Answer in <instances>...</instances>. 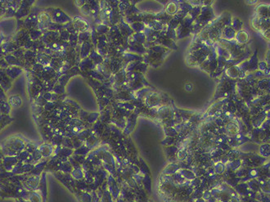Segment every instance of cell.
<instances>
[{
  "mask_svg": "<svg viewBox=\"0 0 270 202\" xmlns=\"http://www.w3.org/2000/svg\"><path fill=\"white\" fill-rule=\"evenodd\" d=\"M36 146H35V144H33V143H31V142H28V143H26V150H27L29 153H30V154H32L34 151H35V150H36Z\"/></svg>",
  "mask_w": 270,
  "mask_h": 202,
  "instance_id": "30bf717a",
  "label": "cell"
},
{
  "mask_svg": "<svg viewBox=\"0 0 270 202\" xmlns=\"http://www.w3.org/2000/svg\"><path fill=\"white\" fill-rule=\"evenodd\" d=\"M248 34L244 31V30H240L239 32L236 35V38L238 39V41L240 43H246V41L248 40Z\"/></svg>",
  "mask_w": 270,
  "mask_h": 202,
  "instance_id": "5b68a950",
  "label": "cell"
},
{
  "mask_svg": "<svg viewBox=\"0 0 270 202\" xmlns=\"http://www.w3.org/2000/svg\"><path fill=\"white\" fill-rule=\"evenodd\" d=\"M38 149H39L40 153L42 154V156H48L52 153V147L48 144L41 145V146H39L38 147Z\"/></svg>",
  "mask_w": 270,
  "mask_h": 202,
  "instance_id": "277c9868",
  "label": "cell"
},
{
  "mask_svg": "<svg viewBox=\"0 0 270 202\" xmlns=\"http://www.w3.org/2000/svg\"><path fill=\"white\" fill-rule=\"evenodd\" d=\"M245 2H246V3H247V4L252 5L255 4V3L258 2V0H245Z\"/></svg>",
  "mask_w": 270,
  "mask_h": 202,
  "instance_id": "8fae6325",
  "label": "cell"
},
{
  "mask_svg": "<svg viewBox=\"0 0 270 202\" xmlns=\"http://www.w3.org/2000/svg\"><path fill=\"white\" fill-rule=\"evenodd\" d=\"M2 144H3L8 148L12 149V150H15L17 153L26 150V143L25 142L23 138L16 137V136H12V137L7 138Z\"/></svg>",
  "mask_w": 270,
  "mask_h": 202,
  "instance_id": "6da1fadb",
  "label": "cell"
},
{
  "mask_svg": "<svg viewBox=\"0 0 270 202\" xmlns=\"http://www.w3.org/2000/svg\"><path fill=\"white\" fill-rule=\"evenodd\" d=\"M30 155V153H29L27 150H23V151H21V152L18 153V155H17V157L19 160V161L25 162L26 160L28 159L29 156Z\"/></svg>",
  "mask_w": 270,
  "mask_h": 202,
  "instance_id": "52a82bcc",
  "label": "cell"
},
{
  "mask_svg": "<svg viewBox=\"0 0 270 202\" xmlns=\"http://www.w3.org/2000/svg\"><path fill=\"white\" fill-rule=\"evenodd\" d=\"M3 157H4V155L2 154V150H1V148H0V158H3Z\"/></svg>",
  "mask_w": 270,
  "mask_h": 202,
  "instance_id": "4fadbf2b",
  "label": "cell"
},
{
  "mask_svg": "<svg viewBox=\"0 0 270 202\" xmlns=\"http://www.w3.org/2000/svg\"><path fill=\"white\" fill-rule=\"evenodd\" d=\"M9 101H10V104L12 105V106L14 108L20 107L22 104V98L18 97V96H13V97H12L11 98H10V100H9Z\"/></svg>",
  "mask_w": 270,
  "mask_h": 202,
  "instance_id": "8992f818",
  "label": "cell"
},
{
  "mask_svg": "<svg viewBox=\"0 0 270 202\" xmlns=\"http://www.w3.org/2000/svg\"><path fill=\"white\" fill-rule=\"evenodd\" d=\"M5 195H6V194H5L2 190H0V196H1V197H4Z\"/></svg>",
  "mask_w": 270,
  "mask_h": 202,
  "instance_id": "7c38bea8",
  "label": "cell"
},
{
  "mask_svg": "<svg viewBox=\"0 0 270 202\" xmlns=\"http://www.w3.org/2000/svg\"><path fill=\"white\" fill-rule=\"evenodd\" d=\"M19 162L17 156H4L2 158V166L6 171L12 172L13 168L15 167Z\"/></svg>",
  "mask_w": 270,
  "mask_h": 202,
  "instance_id": "3957f363",
  "label": "cell"
},
{
  "mask_svg": "<svg viewBox=\"0 0 270 202\" xmlns=\"http://www.w3.org/2000/svg\"><path fill=\"white\" fill-rule=\"evenodd\" d=\"M39 183V178L38 175H32L29 176L27 174L26 179L22 182V185L23 188L26 191H34L36 190Z\"/></svg>",
  "mask_w": 270,
  "mask_h": 202,
  "instance_id": "7a4b0ae2",
  "label": "cell"
},
{
  "mask_svg": "<svg viewBox=\"0 0 270 202\" xmlns=\"http://www.w3.org/2000/svg\"><path fill=\"white\" fill-rule=\"evenodd\" d=\"M31 155H32L33 162H34V163H35V162H38L39 160H41L42 154L40 153V151H39V150L38 148H37L36 150H35V151L32 153V154H31Z\"/></svg>",
  "mask_w": 270,
  "mask_h": 202,
  "instance_id": "9c48e42d",
  "label": "cell"
},
{
  "mask_svg": "<svg viewBox=\"0 0 270 202\" xmlns=\"http://www.w3.org/2000/svg\"><path fill=\"white\" fill-rule=\"evenodd\" d=\"M29 200L30 202H41V197H40V195L37 191H32Z\"/></svg>",
  "mask_w": 270,
  "mask_h": 202,
  "instance_id": "ba28073f",
  "label": "cell"
}]
</instances>
